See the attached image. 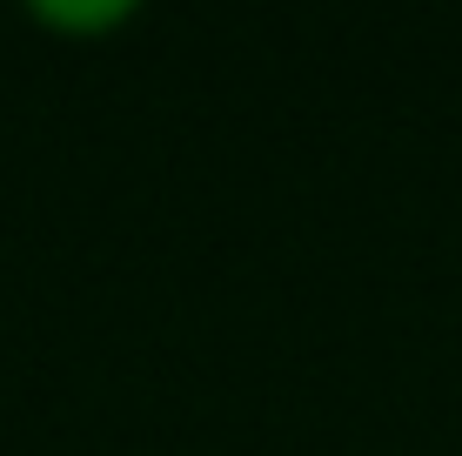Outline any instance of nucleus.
Instances as JSON below:
<instances>
[{
  "instance_id": "nucleus-1",
  "label": "nucleus",
  "mask_w": 462,
  "mask_h": 456,
  "mask_svg": "<svg viewBox=\"0 0 462 456\" xmlns=\"http://www.w3.org/2000/svg\"><path fill=\"white\" fill-rule=\"evenodd\" d=\"M27 21L41 34H68V41H107L121 27L141 21L134 0H27Z\"/></svg>"
}]
</instances>
